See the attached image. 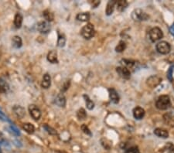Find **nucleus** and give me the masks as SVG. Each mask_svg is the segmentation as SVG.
Wrapping results in <instances>:
<instances>
[{
    "mask_svg": "<svg viewBox=\"0 0 174 153\" xmlns=\"http://www.w3.org/2000/svg\"><path fill=\"white\" fill-rule=\"evenodd\" d=\"M156 108L159 110H167L171 106L170 98L168 95H161L156 102Z\"/></svg>",
    "mask_w": 174,
    "mask_h": 153,
    "instance_id": "obj_1",
    "label": "nucleus"
},
{
    "mask_svg": "<svg viewBox=\"0 0 174 153\" xmlns=\"http://www.w3.org/2000/svg\"><path fill=\"white\" fill-rule=\"evenodd\" d=\"M81 36L84 39H90L91 38H92L94 36V27L91 23H88L86 26H84L82 28L81 31Z\"/></svg>",
    "mask_w": 174,
    "mask_h": 153,
    "instance_id": "obj_2",
    "label": "nucleus"
},
{
    "mask_svg": "<svg viewBox=\"0 0 174 153\" xmlns=\"http://www.w3.org/2000/svg\"><path fill=\"white\" fill-rule=\"evenodd\" d=\"M156 49L158 53H160V54L166 55V54H168L171 50V46L168 42L161 41L156 44Z\"/></svg>",
    "mask_w": 174,
    "mask_h": 153,
    "instance_id": "obj_3",
    "label": "nucleus"
},
{
    "mask_svg": "<svg viewBox=\"0 0 174 153\" xmlns=\"http://www.w3.org/2000/svg\"><path fill=\"white\" fill-rule=\"evenodd\" d=\"M163 37V33L159 27H154L150 31V39L152 43L160 40Z\"/></svg>",
    "mask_w": 174,
    "mask_h": 153,
    "instance_id": "obj_4",
    "label": "nucleus"
},
{
    "mask_svg": "<svg viewBox=\"0 0 174 153\" xmlns=\"http://www.w3.org/2000/svg\"><path fill=\"white\" fill-rule=\"evenodd\" d=\"M132 19L135 21H145L148 20L150 16L140 9H136L132 13Z\"/></svg>",
    "mask_w": 174,
    "mask_h": 153,
    "instance_id": "obj_5",
    "label": "nucleus"
},
{
    "mask_svg": "<svg viewBox=\"0 0 174 153\" xmlns=\"http://www.w3.org/2000/svg\"><path fill=\"white\" fill-rule=\"evenodd\" d=\"M161 81H162V79L160 78L159 76L152 75V76H150V77L146 80V84H147L148 87H150V88H154V87H157L158 85L160 84Z\"/></svg>",
    "mask_w": 174,
    "mask_h": 153,
    "instance_id": "obj_6",
    "label": "nucleus"
},
{
    "mask_svg": "<svg viewBox=\"0 0 174 153\" xmlns=\"http://www.w3.org/2000/svg\"><path fill=\"white\" fill-rule=\"evenodd\" d=\"M37 29L40 33L46 34L50 31V25L47 21H42V22L37 23Z\"/></svg>",
    "mask_w": 174,
    "mask_h": 153,
    "instance_id": "obj_7",
    "label": "nucleus"
},
{
    "mask_svg": "<svg viewBox=\"0 0 174 153\" xmlns=\"http://www.w3.org/2000/svg\"><path fill=\"white\" fill-rule=\"evenodd\" d=\"M116 71L118 73V74L121 76L122 78L128 80V79L131 77L130 70L128 68H126L125 66H118L116 68Z\"/></svg>",
    "mask_w": 174,
    "mask_h": 153,
    "instance_id": "obj_8",
    "label": "nucleus"
},
{
    "mask_svg": "<svg viewBox=\"0 0 174 153\" xmlns=\"http://www.w3.org/2000/svg\"><path fill=\"white\" fill-rule=\"evenodd\" d=\"M29 112L30 115L34 120H39L41 117V112L35 104H30L29 106Z\"/></svg>",
    "mask_w": 174,
    "mask_h": 153,
    "instance_id": "obj_9",
    "label": "nucleus"
},
{
    "mask_svg": "<svg viewBox=\"0 0 174 153\" xmlns=\"http://www.w3.org/2000/svg\"><path fill=\"white\" fill-rule=\"evenodd\" d=\"M109 97H110L111 102L113 104H118L119 102L120 97H119V94L115 91L114 88H109Z\"/></svg>",
    "mask_w": 174,
    "mask_h": 153,
    "instance_id": "obj_10",
    "label": "nucleus"
},
{
    "mask_svg": "<svg viewBox=\"0 0 174 153\" xmlns=\"http://www.w3.org/2000/svg\"><path fill=\"white\" fill-rule=\"evenodd\" d=\"M132 112H133L134 118L135 119H137V120H140L142 118H143L144 116H145V110L142 108H141V107L135 108L133 111H132Z\"/></svg>",
    "mask_w": 174,
    "mask_h": 153,
    "instance_id": "obj_11",
    "label": "nucleus"
},
{
    "mask_svg": "<svg viewBox=\"0 0 174 153\" xmlns=\"http://www.w3.org/2000/svg\"><path fill=\"white\" fill-rule=\"evenodd\" d=\"M15 114L19 118H23L26 115V112H25V108H23L20 105H15L12 108Z\"/></svg>",
    "mask_w": 174,
    "mask_h": 153,
    "instance_id": "obj_12",
    "label": "nucleus"
},
{
    "mask_svg": "<svg viewBox=\"0 0 174 153\" xmlns=\"http://www.w3.org/2000/svg\"><path fill=\"white\" fill-rule=\"evenodd\" d=\"M50 85H51V77L48 74H45L43 75V81L41 83V87L44 89H47L50 87Z\"/></svg>",
    "mask_w": 174,
    "mask_h": 153,
    "instance_id": "obj_13",
    "label": "nucleus"
},
{
    "mask_svg": "<svg viewBox=\"0 0 174 153\" xmlns=\"http://www.w3.org/2000/svg\"><path fill=\"white\" fill-rule=\"evenodd\" d=\"M47 60L51 64H58V53L55 50H51L47 54Z\"/></svg>",
    "mask_w": 174,
    "mask_h": 153,
    "instance_id": "obj_14",
    "label": "nucleus"
},
{
    "mask_svg": "<svg viewBox=\"0 0 174 153\" xmlns=\"http://www.w3.org/2000/svg\"><path fill=\"white\" fill-rule=\"evenodd\" d=\"M55 104L60 108H64L66 105V98L63 94H59L55 99Z\"/></svg>",
    "mask_w": 174,
    "mask_h": 153,
    "instance_id": "obj_15",
    "label": "nucleus"
},
{
    "mask_svg": "<svg viewBox=\"0 0 174 153\" xmlns=\"http://www.w3.org/2000/svg\"><path fill=\"white\" fill-rule=\"evenodd\" d=\"M154 134H156V136L159 138H163V139H166L169 137V132L165 129L162 128H157L154 130Z\"/></svg>",
    "mask_w": 174,
    "mask_h": 153,
    "instance_id": "obj_16",
    "label": "nucleus"
},
{
    "mask_svg": "<svg viewBox=\"0 0 174 153\" xmlns=\"http://www.w3.org/2000/svg\"><path fill=\"white\" fill-rule=\"evenodd\" d=\"M115 5H116V1L115 0H112V1H109L107 4L106 7V11H105V13H106L107 16H110L114 12V9H115Z\"/></svg>",
    "mask_w": 174,
    "mask_h": 153,
    "instance_id": "obj_17",
    "label": "nucleus"
},
{
    "mask_svg": "<svg viewBox=\"0 0 174 153\" xmlns=\"http://www.w3.org/2000/svg\"><path fill=\"white\" fill-rule=\"evenodd\" d=\"M128 6H129V3H128L126 1H125V0H119V1H116L117 9H118L119 12H123V11L125 10V9L127 8Z\"/></svg>",
    "mask_w": 174,
    "mask_h": 153,
    "instance_id": "obj_18",
    "label": "nucleus"
},
{
    "mask_svg": "<svg viewBox=\"0 0 174 153\" xmlns=\"http://www.w3.org/2000/svg\"><path fill=\"white\" fill-rule=\"evenodd\" d=\"M164 122L171 127L174 126V116L171 114H166L163 116Z\"/></svg>",
    "mask_w": 174,
    "mask_h": 153,
    "instance_id": "obj_19",
    "label": "nucleus"
},
{
    "mask_svg": "<svg viewBox=\"0 0 174 153\" xmlns=\"http://www.w3.org/2000/svg\"><path fill=\"white\" fill-rule=\"evenodd\" d=\"M23 23V16L20 13H17L14 18V24L16 28L19 29Z\"/></svg>",
    "mask_w": 174,
    "mask_h": 153,
    "instance_id": "obj_20",
    "label": "nucleus"
},
{
    "mask_svg": "<svg viewBox=\"0 0 174 153\" xmlns=\"http://www.w3.org/2000/svg\"><path fill=\"white\" fill-rule=\"evenodd\" d=\"M22 45H23V41H22L20 36H13V38H12V46L15 48L19 49L22 46Z\"/></svg>",
    "mask_w": 174,
    "mask_h": 153,
    "instance_id": "obj_21",
    "label": "nucleus"
},
{
    "mask_svg": "<svg viewBox=\"0 0 174 153\" xmlns=\"http://www.w3.org/2000/svg\"><path fill=\"white\" fill-rule=\"evenodd\" d=\"M76 19L81 22H88L90 19V14L88 13H78L76 16Z\"/></svg>",
    "mask_w": 174,
    "mask_h": 153,
    "instance_id": "obj_22",
    "label": "nucleus"
},
{
    "mask_svg": "<svg viewBox=\"0 0 174 153\" xmlns=\"http://www.w3.org/2000/svg\"><path fill=\"white\" fill-rule=\"evenodd\" d=\"M43 17H44V19H46V21L48 22V23H49V22H52V21L53 20V19H54L53 14L50 12V11L48 10V9H46V10L43 11Z\"/></svg>",
    "mask_w": 174,
    "mask_h": 153,
    "instance_id": "obj_23",
    "label": "nucleus"
},
{
    "mask_svg": "<svg viewBox=\"0 0 174 153\" xmlns=\"http://www.w3.org/2000/svg\"><path fill=\"white\" fill-rule=\"evenodd\" d=\"M23 128L28 134H33L35 131V127L31 123H25L23 125Z\"/></svg>",
    "mask_w": 174,
    "mask_h": 153,
    "instance_id": "obj_24",
    "label": "nucleus"
},
{
    "mask_svg": "<svg viewBox=\"0 0 174 153\" xmlns=\"http://www.w3.org/2000/svg\"><path fill=\"white\" fill-rule=\"evenodd\" d=\"M83 97H84V101H85V103H86L87 108H88V110L94 109V102H93L90 99V98H89V97H88L87 94H84V95H83Z\"/></svg>",
    "mask_w": 174,
    "mask_h": 153,
    "instance_id": "obj_25",
    "label": "nucleus"
},
{
    "mask_svg": "<svg viewBox=\"0 0 174 153\" xmlns=\"http://www.w3.org/2000/svg\"><path fill=\"white\" fill-rule=\"evenodd\" d=\"M9 85L6 81L2 79H0V92L1 93H6L9 90Z\"/></svg>",
    "mask_w": 174,
    "mask_h": 153,
    "instance_id": "obj_26",
    "label": "nucleus"
},
{
    "mask_svg": "<svg viewBox=\"0 0 174 153\" xmlns=\"http://www.w3.org/2000/svg\"><path fill=\"white\" fill-rule=\"evenodd\" d=\"M77 117H78V120H80V121L84 120V119L87 118L86 111H85L84 108H80V109L78 111V113H77Z\"/></svg>",
    "mask_w": 174,
    "mask_h": 153,
    "instance_id": "obj_27",
    "label": "nucleus"
},
{
    "mask_svg": "<svg viewBox=\"0 0 174 153\" xmlns=\"http://www.w3.org/2000/svg\"><path fill=\"white\" fill-rule=\"evenodd\" d=\"M66 44V37L64 34H58V46L59 47H64Z\"/></svg>",
    "mask_w": 174,
    "mask_h": 153,
    "instance_id": "obj_28",
    "label": "nucleus"
},
{
    "mask_svg": "<svg viewBox=\"0 0 174 153\" xmlns=\"http://www.w3.org/2000/svg\"><path fill=\"white\" fill-rule=\"evenodd\" d=\"M125 48H126V44H125V42L123 41V40H121V41L119 43V44L117 45L116 47H115V51H116L117 53H122V52H123L125 50Z\"/></svg>",
    "mask_w": 174,
    "mask_h": 153,
    "instance_id": "obj_29",
    "label": "nucleus"
},
{
    "mask_svg": "<svg viewBox=\"0 0 174 153\" xmlns=\"http://www.w3.org/2000/svg\"><path fill=\"white\" fill-rule=\"evenodd\" d=\"M43 128L45 129L46 131L47 132V133H49L50 134H52V135H55V134H58V132L54 129V128H53L52 127H50V125H48V124H44L43 125Z\"/></svg>",
    "mask_w": 174,
    "mask_h": 153,
    "instance_id": "obj_30",
    "label": "nucleus"
},
{
    "mask_svg": "<svg viewBox=\"0 0 174 153\" xmlns=\"http://www.w3.org/2000/svg\"><path fill=\"white\" fill-rule=\"evenodd\" d=\"M122 61L124 63L123 64H125V67L126 68H132L134 66H135V61H133V60H122Z\"/></svg>",
    "mask_w": 174,
    "mask_h": 153,
    "instance_id": "obj_31",
    "label": "nucleus"
},
{
    "mask_svg": "<svg viewBox=\"0 0 174 153\" xmlns=\"http://www.w3.org/2000/svg\"><path fill=\"white\" fill-rule=\"evenodd\" d=\"M125 153H140V152H139V149L138 147L132 146L126 149Z\"/></svg>",
    "mask_w": 174,
    "mask_h": 153,
    "instance_id": "obj_32",
    "label": "nucleus"
},
{
    "mask_svg": "<svg viewBox=\"0 0 174 153\" xmlns=\"http://www.w3.org/2000/svg\"><path fill=\"white\" fill-rule=\"evenodd\" d=\"M81 129L82 131L84 132V133H85L86 134H88V135H89V136H91L92 135V134H91V132L90 131V129L88 128V127L87 126L86 124H82L81 125Z\"/></svg>",
    "mask_w": 174,
    "mask_h": 153,
    "instance_id": "obj_33",
    "label": "nucleus"
},
{
    "mask_svg": "<svg viewBox=\"0 0 174 153\" xmlns=\"http://www.w3.org/2000/svg\"><path fill=\"white\" fill-rule=\"evenodd\" d=\"M174 66H171L167 71V77L170 81H173V74Z\"/></svg>",
    "mask_w": 174,
    "mask_h": 153,
    "instance_id": "obj_34",
    "label": "nucleus"
},
{
    "mask_svg": "<svg viewBox=\"0 0 174 153\" xmlns=\"http://www.w3.org/2000/svg\"><path fill=\"white\" fill-rule=\"evenodd\" d=\"M168 153H174V145L171 142H168L166 145Z\"/></svg>",
    "mask_w": 174,
    "mask_h": 153,
    "instance_id": "obj_35",
    "label": "nucleus"
},
{
    "mask_svg": "<svg viewBox=\"0 0 174 153\" xmlns=\"http://www.w3.org/2000/svg\"><path fill=\"white\" fill-rule=\"evenodd\" d=\"M90 3L91 4V6L92 8H97L100 5L101 2L100 1H98V0H95V1H91Z\"/></svg>",
    "mask_w": 174,
    "mask_h": 153,
    "instance_id": "obj_36",
    "label": "nucleus"
},
{
    "mask_svg": "<svg viewBox=\"0 0 174 153\" xmlns=\"http://www.w3.org/2000/svg\"><path fill=\"white\" fill-rule=\"evenodd\" d=\"M10 128L12 129V132H13V133H14L16 135H17V136H18V135H19V134H20V132H19V131L18 130V128H17V127H15L14 125H11Z\"/></svg>",
    "mask_w": 174,
    "mask_h": 153,
    "instance_id": "obj_37",
    "label": "nucleus"
},
{
    "mask_svg": "<svg viewBox=\"0 0 174 153\" xmlns=\"http://www.w3.org/2000/svg\"><path fill=\"white\" fill-rule=\"evenodd\" d=\"M170 33H171V34H172V35L174 36V23L170 27Z\"/></svg>",
    "mask_w": 174,
    "mask_h": 153,
    "instance_id": "obj_38",
    "label": "nucleus"
},
{
    "mask_svg": "<svg viewBox=\"0 0 174 153\" xmlns=\"http://www.w3.org/2000/svg\"><path fill=\"white\" fill-rule=\"evenodd\" d=\"M69 85H70V82H67V84H64V88L63 89V91H67L68 88V87H69Z\"/></svg>",
    "mask_w": 174,
    "mask_h": 153,
    "instance_id": "obj_39",
    "label": "nucleus"
},
{
    "mask_svg": "<svg viewBox=\"0 0 174 153\" xmlns=\"http://www.w3.org/2000/svg\"><path fill=\"white\" fill-rule=\"evenodd\" d=\"M59 153H64V152H59Z\"/></svg>",
    "mask_w": 174,
    "mask_h": 153,
    "instance_id": "obj_40",
    "label": "nucleus"
},
{
    "mask_svg": "<svg viewBox=\"0 0 174 153\" xmlns=\"http://www.w3.org/2000/svg\"><path fill=\"white\" fill-rule=\"evenodd\" d=\"M0 153H1V151H0Z\"/></svg>",
    "mask_w": 174,
    "mask_h": 153,
    "instance_id": "obj_41",
    "label": "nucleus"
}]
</instances>
